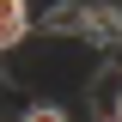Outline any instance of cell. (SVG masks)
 I'll use <instances>...</instances> for the list:
<instances>
[{"label": "cell", "instance_id": "obj_2", "mask_svg": "<svg viewBox=\"0 0 122 122\" xmlns=\"http://www.w3.org/2000/svg\"><path fill=\"white\" fill-rule=\"evenodd\" d=\"M92 104H98V122H122V61L92 79Z\"/></svg>", "mask_w": 122, "mask_h": 122}, {"label": "cell", "instance_id": "obj_3", "mask_svg": "<svg viewBox=\"0 0 122 122\" xmlns=\"http://www.w3.org/2000/svg\"><path fill=\"white\" fill-rule=\"evenodd\" d=\"M18 122H73V110H67V104H55V98H43V104H30Z\"/></svg>", "mask_w": 122, "mask_h": 122}, {"label": "cell", "instance_id": "obj_1", "mask_svg": "<svg viewBox=\"0 0 122 122\" xmlns=\"http://www.w3.org/2000/svg\"><path fill=\"white\" fill-rule=\"evenodd\" d=\"M73 43L122 49V6H116V0H79V30H73Z\"/></svg>", "mask_w": 122, "mask_h": 122}]
</instances>
